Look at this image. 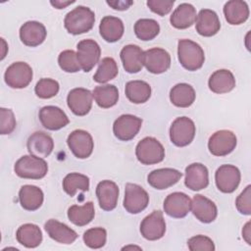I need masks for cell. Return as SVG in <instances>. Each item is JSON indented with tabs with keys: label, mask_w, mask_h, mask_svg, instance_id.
I'll return each instance as SVG.
<instances>
[{
	"label": "cell",
	"mask_w": 251,
	"mask_h": 251,
	"mask_svg": "<svg viewBox=\"0 0 251 251\" xmlns=\"http://www.w3.org/2000/svg\"><path fill=\"white\" fill-rule=\"evenodd\" d=\"M181 176L182 174L176 169L163 168L152 171L147 176V181L152 187L163 190L176 184Z\"/></svg>",
	"instance_id": "d6986e66"
},
{
	"label": "cell",
	"mask_w": 251,
	"mask_h": 251,
	"mask_svg": "<svg viewBox=\"0 0 251 251\" xmlns=\"http://www.w3.org/2000/svg\"><path fill=\"white\" fill-rule=\"evenodd\" d=\"M196 21V10L189 3H182L173 12L170 22L171 25L178 29H184L191 26Z\"/></svg>",
	"instance_id": "f546056e"
},
{
	"label": "cell",
	"mask_w": 251,
	"mask_h": 251,
	"mask_svg": "<svg viewBox=\"0 0 251 251\" xmlns=\"http://www.w3.org/2000/svg\"><path fill=\"white\" fill-rule=\"evenodd\" d=\"M240 178V172L233 165H222L215 174L216 185L224 193L233 192L238 187Z\"/></svg>",
	"instance_id": "4fadbf2b"
},
{
	"label": "cell",
	"mask_w": 251,
	"mask_h": 251,
	"mask_svg": "<svg viewBox=\"0 0 251 251\" xmlns=\"http://www.w3.org/2000/svg\"><path fill=\"white\" fill-rule=\"evenodd\" d=\"M128 248H136V249H141L140 247H137V246H126V247H124V248H123V250H124V249H128Z\"/></svg>",
	"instance_id": "f907efd6"
},
{
	"label": "cell",
	"mask_w": 251,
	"mask_h": 251,
	"mask_svg": "<svg viewBox=\"0 0 251 251\" xmlns=\"http://www.w3.org/2000/svg\"><path fill=\"white\" fill-rule=\"evenodd\" d=\"M211 91L217 94L227 93L235 86V78L232 73L228 70H218L214 72L208 81Z\"/></svg>",
	"instance_id": "4316f807"
},
{
	"label": "cell",
	"mask_w": 251,
	"mask_h": 251,
	"mask_svg": "<svg viewBox=\"0 0 251 251\" xmlns=\"http://www.w3.org/2000/svg\"><path fill=\"white\" fill-rule=\"evenodd\" d=\"M119 73L116 61L111 57L103 58L98 66V69L93 75L94 81L98 83H105L114 79Z\"/></svg>",
	"instance_id": "f35d334b"
},
{
	"label": "cell",
	"mask_w": 251,
	"mask_h": 251,
	"mask_svg": "<svg viewBox=\"0 0 251 251\" xmlns=\"http://www.w3.org/2000/svg\"><path fill=\"white\" fill-rule=\"evenodd\" d=\"M26 147L30 155L45 158L48 157L54 148L53 138L43 132V131H35L31 135H29Z\"/></svg>",
	"instance_id": "7402d4cb"
},
{
	"label": "cell",
	"mask_w": 251,
	"mask_h": 251,
	"mask_svg": "<svg viewBox=\"0 0 251 251\" xmlns=\"http://www.w3.org/2000/svg\"><path fill=\"white\" fill-rule=\"evenodd\" d=\"M60 68L67 73H76L80 71V65L77 60V55L74 50H64L58 57Z\"/></svg>",
	"instance_id": "b9f144b4"
},
{
	"label": "cell",
	"mask_w": 251,
	"mask_h": 251,
	"mask_svg": "<svg viewBox=\"0 0 251 251\" xmlns=\"http://www.w3.org/2000/svg\"><path fill=\"white\" fill-rule=\"evenodd\" d=\"M175 4L174 0H149L147 1L148 8L159 16H165L171 12Z\"/></svg>",
	"instance_id": "bcb514c9"
},
{
	"label": "cell",
	"mask_w": 251,
	"mask_h": 251,
	"mask_svg": "<svg viewBox=\"0 0 251 251\" xmlns=\"http://www.w3.org/2000/svg\"><path fill=\"white\" fill-rule=\"evenodd\" d=\"M184 184L194 191L206 188L209 184L208 169L200 163L188 165L185 169Z\"/></svg>",
	"instance_id": "603a6c76"
},
{
	"label": "cell",
	"mask_w": 251,
	"mask_h": 251,
	"mask_svg": "<svg viewBox=\"0 0 251 251\" xmlns=\"http://www.w3.org/2000/svg\"><path fill=\"white\" fill-rule=\"evenodd\" d=\"M196 94L194 88L187 83H177L170 91L171 102L179 108L191 106L195 100Z\"/></svg>",
	"instance_id": "d6a6232c"
},
{
	"label": "cell",
	"mask_w": 251,
	"mask_h": 251,
	"mask_svg": "<svg viewBox=\"0 0 251 251\" xmlns=\"http://www.w3.org/2000/svg\"><path fill=\"white\" fill-rule=\"evenodd\" d=\"M77 60L83 72L91 71L99 62L101 49L98 43L92 39H83L76 45Z\"/></svg>",
	"instance_id": "30bf717a"
},
{
	"label": "cell",
	"mask_w": 251,
	"mask_h": 251,
	"mask_svg": "<svg viewBox=\"0 0 251 251\" xmlns=\"http://www.w3.org/2000/svg\"><path fill=\"white\" fill-rule=\"evenodd\" d=\"M137 160L143 165H153L162 162L165 158L163 145L154 137H144L135 148Z\"/></svg>",
	"instance_id": "277c9868"
},
{
	"label": "cell",
	"mask_w": 251,
	"mask_h": 251,
	"mask_svg": "<svg viewBox=\"0 0 251 251\" xmlns=\"http://www.w3.org/2000/svg\"><path fill=\"white\" fill-rule=\"evenodd\" d=\"M59 83L52 78H41L37 81L34 91L37 97L41 99H49L57 95L59 92Z\"/></svg>",
	"instance_id": "60d3db41"
},
{
	"label": "cell",
	"mask_w": 251,
	"mask_h": 251,
	"mask_svg": "<svg viewBox=\"0 0 251 251\" xmlns=\"http://www.w3.org/2000/svg\"><path fill=\"white\" fill-rule=\"evenodd\" d=\"M196 31L206 37L218 33L221 28V23L216 12L210 9H202L196 16Z\"/></svg>",
	"instance_id": "cb8c5ba5"
},
{
	"label": "cell",
	"mask_w": 251,
	"mask_h": 251,
	"mask_svg": "<svg viewBox=\"0 0 251 251\" xmlns=\"http://www.w3.org/2000/svg\"><path fill=\"white\" fill-rule=\"evenodd\" d=\"M126 96L134 104L145 103L151 96V86L143 80H130L126 84Z\"/></svg>",
	"instance_id": "d590c367"
},
{
	"label": "cell",
	"mask_w": 251,
	"mask_h": 251,
	"mask_svg": "<svg viewBox=\"0 0 251 251\" xmlns=\"http://www.w3.org/2000/svg\"><path fill=\"white\" fill-rule=\"evenodd\" d=\"M16 238L23 246L35 248L40 245L42 241V232L38 226L34 224H25L18 228Z\"/></svg>",
	"instance_id": "1f68e13d"
},
{
	"label": "cell",
	"mask_w": 251,
	"mask_h": 251,
	"mask_svg": "<svg viewBox=\"0 0 251 251\" xmlns=\"http://www.w3.org/2000/svg\"><path fill=\"white\" fill-rule=\"evenodd\" d=\"M99 31L104 40L112 43L122 38L125 27L121 19L113 16H106L100 22Z\"/></svg>",
	"instance_id": "83f0119b"
},
{
	"label": "cell",
	"mask_w": 251,
	"mask_h": 251,
	"mask_svg": "<svg viewBox=\"0 0 251 251\" xmlns=\"http://www.w3.org/2000/svg\"><path fill=\"white\" fill-rule=\"evenodd\" d=\"M14 171L22 178L40 179L46 176L48 165L42 158L33 155H25L16 162Z\"/></svg>",
	"instance_id": "3957f363"
},
{
	"label": "cell",
	"mask_w": 251,
	"mask_h": 251,
	"mask_svg": "<svg viewBox=\"0 0 251 251\" xmlns=\"http://www.w3.org/2000/svg\"><path fill=\"white\" fill-rule=\"evenodd\" d=\"M17 122L11 109L0 108V133L10 134L16 128Z\"/></svg>",
	"instance_id": "7bdbcfd3"
},
{
	"label": "cell",
	"mask_w": 251,
	"mask_h": 251,
	"mask_svg": "<svg viewBox=\"0 0 251 251\" xmlns=\"http://www.w3.org/2000/svg\"><path fill=\"white\" fill-rule=\"evenodd\" d=\"M235 134L227 129L218 130L211 135L208 141V148L214 156H226L231 153L236 146Z\"/></svg>",
	"instance_id": "ba28073f"
},
{
	"label": "cell",
	"mask_w": 251,
	"mask_h": 251,
	"mask_svg": "<svg viewBox=\"0 0 251 251\" xmlns=\"http://www.w3.org/2000/svg\"><path fill=\"white\" fill-rule=\"evenodd\" d=\"M242 236L244 238V240L251 245V230H250V222L246 223V225L244 226L243 229H242Z\"/></svg>",
	"instance_id": "c3c4849f"
},
{
	"label": "cell",
	"mask_w": 251,
	"mask_h": 251,
	"mask_svg": "<svg viewBox=\"0 0 251 251\" xmlns=\"http://www.w3.org/2000/svg\"><path fill=\"white\" fill-rule=\"evenodd\" d=\"M44 228L52 239L62 244H72L77 238V233L74 229L54 219L48 220Z\"/></svg>",
	"instance_id": "484cf974"
},
{
	"label": "cell",
	"mask_w": 251,
	"mask_h": 251,
	"mask_svg": "<svg viewBox=\"0 0 251 251\" xmlns=\"http://www.w3.org/2000/svg\"><path fill=\"white\" fill-rule=\"evenodd\" d=\"M95 14L88 7L77 6L69 12L64 20V25L69 33L77 35L88 32L94 25Z\"/></svg>",
	"instance_id": "6da1fadb"
},
{
	"label": "cell",
	"mask_w": 251,
	"mask_h": 251,
	"mask_svg": "<svg viewBox=\"0 0 251 251\" xmlns=\"http://www.w3.org/2000/svg\"><path fill=\"white\" fill-rule=\"evenodd\" d=\"M92 92L88 89L78 87L72 89L67 97L70 110L76 116H85L92 107Z\"/></svg>",
	"instance_id": "9a60e30c"
},
{
	"label": "cell",
	"mask_w": 251,
	"mask_h": 251,
	"mask_svg": "<svg viewBox=\"0 0 251 251\" xmlns=\"http://www.w3.org/2000/svg\"><path fill=\"white\" fill-rule=\"evenodd\" d=\"M251 185H247L245 189L237 196L235 205L240 214L250 215L251 214Z\"/></svg>",
	"instance_id": "f6af8a7d"
},
{
	"label": "cell",
	"mask_w": 251,
	"mask_h": 251,
	"mask_svg": "<svg viewBox=\"0 0 251 251\" xmlns=\"http://www.w3.org/2000/svg\"><path fill=\"white\" fill-rule=\"evenodd\" d=\"M224 14L226 22L230 25L243 24L249 17V8L245 1L230 0L224 6Z\"/></svg>",
	"instance_id": "4dcf8cb0"
},
{
	"label": "cell",
	"mask_w": 251,
	"mask_h": 251,
	"mask_svg": "<svg viewBox=\"0 0 251 251\" xmlns=\"http://www.w3.org/2000/svg\"><path fill=\"white\" fill-rule=\"evenodd\" d=\"M83 241L86 246L92 249L103 247L107 239V231L103 227H93L87 229L83 233Z\"/></svg>",
	"instance_id": "ab89813d"
},
{
	"label": "cell",
	"mask_w": 251,
	"mask_h": 251,
	"mask_svg": "<svg viewBox=\"0 0 251 251\" xmlns=\"http://www.w3.org/2000/svg\"><path fill=\"white\" fill-rule=\"evenodd\" d=\"M39 121L49 130H58L66 126L70 120L65 112L56 106H45L39 110Z\"/></svg>",
	"instance_id": "e0dca14e"
},
{
	"label": "cell",
	"mask_w": 251,
	"mask_h": 251,
	"mask_svg": "<svg viewBox=\"0 0 251 251\" xmlns=\"http://www.w3.org/2000/svg\"><path fill=\"white\" fill-rule=\"evenodd\" d=\"M67 144L73 154L78 159L88 158L93 151L94 142L89 132L83 129H75L70 133Z\"/></svg>",
	"instance_id": "9c48e42d"
},
{
	"label": "cell",
	"mask_w": 251,
	"mask_h": 251,
	"mask_svg": "<svg viewBox=\"0 0 251 251\" xmlns=\"http://www.w3.org/2000/svg\"><path fill=\"white\" fill-rule=\"evenodd\" d=\"M177 57L180 65L191 72L202 68L205 61L202 47L190 39H180L178 41Z\"/></svg>",
	"instance_id": "7a4b0ae2"
},
{
	"label": "cell",
	"mask_w": 251,
	"mask_h": 251,
	"mask_svg": "<svg viewBox=\"0 0 251 251\" xmlns=\"http://www.w3.org/2000/svg\"><path fill=\"white\" fill-rule=\"evenodd\" d=\"M160 32V25L153 19H140L134 24V33L137 38L148 41L154 39Z\"/></svg>",
	"instance_id": "74e56055"
},
{
	"label": "cell",
	"mask_w": 251,
	"mask_h": 251,
	"mask_svg": "<svg viewBox=\"0 0 251 251\" xmlns=\"http://www.w3.org/2000/svg\"><path fill=\"white\" fill-rule=\"evenodd\" d=\"M191 199L183 192H173L164 201L165 213L176 219L184 218L190 211Z\"/></svg>",
	"instance_id": "2e32d148"
},
{
	"label": "cell",
	"mask_w": 251,
	"mask_h": 251,
	"mask_svg": "<svg viewBox=\"0 0 251 251\" xmlns=\"http://www.w3.org/2000/svg\"><path fill=\"white\" fill-rule=\"evenodd\" d=\"M120 57L126 72L135 74L141 71L143 67V51L139 46L133 44L126 45L121 50Z\"/></svg>",
	"instance_id": "d4e9b609"
},
{
	"label": "cell",
	"mask_w": 251,
	"mask_h": 251,
	"mask_svg": "<svg viewBox=\"0 0 251 251\" xmlns=\"http://www.w3.org/2000/svg\"><path fill=\"white\" fill-rule=\"evenodd\" d=\"M190 209L197 220L204 224L214 222L218 215L216 204L201 194L194 195L193 199L191 200Z\"/></svg>",
	"instance_id": "ac0fdd59"
},
{
	"label": "cell",
	"mask_w": 251,
	"mask_h": 251,
	"mask_svg": "<svg viewBox=\"0 0 251 251\" xmlns=\"http://www.w3.org/2000/svg\"><path fill=\"white\" fill-rule=\"evenodd\" d=\"M92 96L99 107L108 109L117 104L119 100V91L113 84L98 85L93 89Z\"/></svg>",
	"instance_id": "e575fe53"
},
{
	"label": "cell",
	"mask_w": 251,
	"mask_h": 251,
	"mask_svg": "<svg viewBox=\"0 0 251 251\" xmlns=\"http://www.w3.org/2000/svg\"><path fill=\"white\" fill-rule=\"evenodd\" d=\"M32 69L25 62H15L10 65L4 75L5 82L12 88H25L32 80Z\"/></svg>",
	"instance_id": "8992f818"
},
{
	"label": "cell",
	"mask_w": 251,
	"mask_h": 251,
	"mask_svg": "<svg viewBox=\"0 0 251 251\" xmlns=\"http://www.w3.org/2000/svg\"><path fill=\"white\" fill-rule=\"evenodd\" d=\"M73 3H75V1H74V0H73V1H61V0H55V1H51V2H50V4H51L53 7H55L56 9H64V8H66L67 6H69V5L73 4Z\"/></svg>",
	"instance_id": "681fc988"
},
{
	"label": "cell",
	"mask_w": 251,
	"mask_h": 251,
	"mask_svg": "<svg viewBox=\"0 0 251 251\" xmlns=\"http://www.w3.org/2000/svg\"><path fill=\"white\" fill-rule=\"evenodd\" d=\"M109 6H111L113 9L118 11H125L129 8L133 4L132 1H125V0H116V1H107L106 2Z\"/></svg>",
	"instance_id": "7dc6e473"
},
{
	"label": "cell",
	"mask_w": 251,
	"mask_h": 251,
	"mask_svg": "<svg viewBox=\"0 0 251 251\" xmlns=\"http://www.w3.org/2000/svg\"><path fill=\"white\" fill-rule=\"evenodd\" d=\"M195 125L187 117L176 118L170 127V138L173 144L177 147H184L190 144L195 136Z\"/></svg>",
	"instance_id": "5b68a950"
},
{
	"label": "cell",
	"mask_w": 251,
	"mask_h": 251,
	"mask_svg": "<svg viewBox=\"0 0 251 251\" xmlns=\"http://www.w3.org/2000/svg\"><path fill=\"white\" fill-rule=\"evenodd\" d=\"M149 203V195L144 188L135 183H126L125 188L124 207L130 214H138Z\"/></svg>",
	"instance_id": "52a82bcc"
},
{
	"label": "cell",
	"mask_w": 251,
	"mask_h": 251,
	"mask_svg": "<svg viewBox=\"0 0 251 251\" xmlns=\"http://www.w3.org/2000/svg\"><path fill=\"white\" fill-rule=\"evenodd\" d=\"M96 196L100 208L105 211H112L118 203L119 187L112 180H102L96 186Z\"/></svg>",
	"instance_id": "44dd1931"
},
{
	"label": "cell",
	"mask_w": 251,
	"mask_h": 251,
	"mask_svg": "<svg viewBox=\"0 0 251 251\" xmlns=\"http://www.w3.org/2000/svg\"><path fill=\"white\" fill-rule=\"evenodd\" d=\"M43 196L42 190L35 185H24L19 191L21 206L27 211H35L39 209L43 203Z\"/></svg>",
	"instance_id": "f1b7e54d"
},
{
	"label": "cell",
	"mask_w": 251,
	"mask_h": 251,
	"mask_svg": "<svg viewBox=\"0 0 251 251\" xmlns=\"http://www.w3.org/2000/svg\"><path fill=\"white\" fill-rule=\"evenodd\" d=\"M45 26L36 21H28L20 28V38L22 42L29 47L40 45L46 38Z\"/></svg>",
	"instance_id": "ffe728a7"
},
{
	"label": "cell",
	"mask_w": 251,
	"mask_h": 251,
	"mask_svg": "<svg viewBox=\"0 0 251 251\" xmlns=\"http://www.w3.org/2000/svg\"><path fill=\"white\" fill-rule=\"evenodd\" d=\"M188 249L191 251H214L215 245L213 240L205 235H196L188 239Z\"/></svg>",
	"instance_id": "ee69618b"
},
{
	"label": "cell",
	"mask_w": 251,
	"mask_h": 251,
	"mask_svg": "<svg viewBox=\"0 0 251 251\" xmlns=\"http://www.w3.org/2000/svg\"><path fill=\"white\" fill-rule=\"evenodd\" d=\"M95 216L93 202L89 201L82 206L73 205L68 210L69 220L77 226H83L88 225Z\"/></svg>",
	"instance_id": "836d02e7"
},
{
	"label": "cell",
	"mask_w": 251,
	"mask_h": 251,
	"mask_svg": "<svg viewBox=\"0 0 251 251\" xmlns=\"http://www.w3.org/2000/svg\"><path fill=\"white\" fill-rule=\"evenodd\" d=\"M143 66L152 74H163L171 66V56L163 48L148 49L143 52Z\"/></svg>",
	"instance_id": "5bb4252c"
},
{
	"label": "cell",
	"mask_w": 251,
	"mask_h": 251,
	"mask_svg": "<svg viewBox=\"0 0 251 251\" xmlns=\"http://www.w3.org/2000/svg\"><path fill=\"white\" fill-rule=\"evenodd\" d=\"M142 125V120L136 116L126 114L120 116L113 125L115 136L123 141H128L135 137Z\"/></svg>",
	"instance_id": "8fae6325"
},
{
	"label": "cell",
	"mask_w": 251,
	"mask_h": 251,
	"mask_svg": "<svg viewBox=\"0 0 251 251\" xmlns=\"http://www.w3.org/2000/svg\"><path fill=\"white\" fill-rule=\"evenodd\" d=\"M63 189L71 197L75 196L76 191H87L89 189V178L78 173H71L63 179Z\"/></svg>",
	"instance_id": "8d00e7d4"
},
{
	"label": "cell",
	"mask_w": 251,
	"mask_h": 251,
	"mask_svg": "<svg viewBox=\"0 0 251 251\" xmlns=\"http://www.w3.org/2000/svg\"><path fill=\"white\" fill-rule=\"evenodd\" d=\"M166 232V223L163 213L159 210L153 211L145 217L140 224V233L147 240H158Z\"/></svg>",
	"instance_id": "7c38bea8"
}]
</instances>
